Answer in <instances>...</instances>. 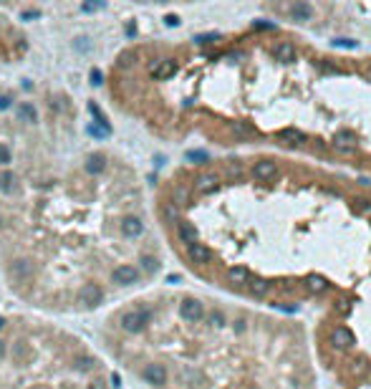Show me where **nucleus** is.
Wrapping results in <instances>:
<instances>
[{"instance_id":"obj_12","label":"nucleus","mask_w":371,"mask_h":389,"mask_svg":"<svg viewBox=\"0 0 371 389\" xmlns=\"http://www.w3.org/2000/svg\"><path fill=\"white\" fill-rule=\"evenodd\" d=\"M334 46H341V48H356V40H351V38H338V40H334Z\"/></svg>"},{"instance_id":"obj_13","label":"nucleus","mask_w":371,"mask_h":389,"mask_svg":"<svg viewBox=\"0 0 371 389\" xmlns=\"http://www.w3.org/2000/svg\"><path fill=\"white\" fill-rule=\"evenodd\" d=\"M348 311H351V301H338V313L346 316Z\"/></svg>"},{"instance_id":"obj_5","label":"nucleus","mask_w":371,"mask_h":389,"mask_svg":"<svg viewBox=\"0 0 371 389\" xmlns=\"http://www.w3.org/2000/svg\"><path fill=\"white\" fill-rule=\"evenodd\" d=\"M273 56L280 63H293L296 61V46H293V43H288V40H283V43H278V46L273 48Z\"/></svg>"},{"instance_id":"obj_7","label":"nucleus","mask_w":371,"mask_h":389,"mask_svg":"<svg viewBox=\"0 0 371 389\" xmlns=\"http://www.w3.org/2000/svg\"><path fill=\"white\" fill-rule=\"evenodd\" d=\"M250 278H253L250 271L243 268V266H237V268H230V271H227V280H230L232 286H248V283H250Z\"/></svg>"},{"instance_id":"obj_9","label":"nucleus","mask_w":371,"mask_h":389,"mask_svg":"<svg viewBox=\"0 0 371 389\" xmlns=\"http://www.w3.org/2000/svg\"><path fill=\"white\" fill-rule=\"evenodd\" d=\"M305 288H308L311 293H323V291H329V280H326L323 275H308L305 278Z\"/></svg>"},{"instance_id":"obj_4","label":"nucleus","mask_w":371,"mask_h":389,"mask_svg":"<svg viewBox=\"0 0 371 389\" xmlns=\"http://www.w3.org/2000/svg\"><path fill=\"white\" fill-rule=\"evenodd\" d=\"M253 175H255V180H260V182H268V180H275V175H278V167H275V162H268V159H263V162H255V167H253Z\"/></svg>"},{"instance_id":"obj_14","label":"nucleus","mask_w":371,"mask_h":389,"mask_svg":"<svg viewBox=\"0 0 371 389\" xmlns=\"http://www.w3.org/2000/svg\"><path fill=\"white\" fill-rule=\"evenodd\" d=\"M359 202V210H369V200H356Z\"/></svg>"},{"instance_id":"obj_8","label":"nucleus","mask_w":371,"mask_h":389,"mask_svg":"<svg viewBox=\"0 0 371 389\" xmlns=\"http://www.w3.org/2000/svg\"><path fill=\"white\" fill-rule=\"evenodd\" d=\"M291 18L298 20V23H308L313 18V8L308 3H296V5H291Z\"/></svg>"},{"instance_id":"obj_3","label":"nucleus","mask_w":371,"mask_h":389,"mask_svg":"<svg viewBox=\"0 0 371 389\" xmlns=\"http://www.w3.org/2000/svg\"><path fill=\"white\" fill-rule=\"evenodd\" d=\"M331 344H334L336 349H351L354 344H356V336L348 331L346 326H336L334 334H331Z\"/></svg>"},{"instance_id":"obj_11","label":"nucleus","mask_w":371,"mask_h":389,"mask_svg":"<svg viewBox=\"0 0 371 389\" xmlns=\"http://www.w3.org/2000/svg\"><path fill=\"white\" fill-rule=\"evenodd\" d=\"M278 137H280V139H291V142H296V144H303V142H305V134L298 132V129H283Z\"/></svg>"},{"instance_id":"obj_10","label":"nucleus","mask_w":371,"mask_h":389,"mask_svg":"<svg viewBox=\"0 0 371 389\" xmlns=\"http://www.w3.org/2000/svg\"><path fill=\"white\" fill-rule=\"evenodd\" d=\"M250 293L255 296V298H263V296H268V291H270V280H265V278H250Z\"/></svg>"},{"instance_id":"obj_1","label":"nucleus","mask_w":371,"mask_h":389,"mask_svg":"<svg viewBox=\"0 0 371 389\" xmlns=\"http://www.w3.org/2000/svg\"><path fill=\"white\" fill-rule=\"evenodd\" d=\"M147 235L134 182L106 147L81 149L38 197L3 250L8 288L48 313H91L139 286L142 263L124 255Z\"/></svg>"},{"instance_id":"obj_2","label":"nucleus","mask_w":371,"mask_h":389,"mask_svg":"<svg viewBox=\"0 0 371 389\" xmlns=\"http://www.w3.org/2000/svg\"><path fill=\"white\" fill-rule=\"evenodd\" d=\"M81 149L71 99L0 81V253Z\"/></svg>"},{"instance_id":"obj_6","label":"nucleus","mask_w":371,"mask_h":389,"mask_svg":"<svg viewBox=\"0 0 371 389\" xmlns=\"http://www.w3.org/2000/svg\"><path fill=\"white\" fill-rule=\"evenodd\" d=\"M334 144L341 149V152H354L356 149V134L354 132H338L334 137Z\"/></svg>"}]
</instances>
